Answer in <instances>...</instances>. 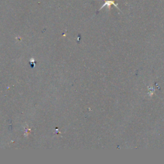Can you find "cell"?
<instances>
[{"instance_id":"cell-1","label":"cell","mask_w":164,"mask_h":164,"mask_svg":"<svg viewBox=\"0 0 164 164\" xmlns=\"http://www.w3.org/2000/svg\"><path fill=\"white\" fill-rule=\"evenodd\" d=\"M112 5L114 6H115V7H116V9H118L119 11H121V10L119 9L118 5H117V4H116V3H115V1H109V0H108V1H106L105 2V3H104L103 5H102V7H101L100 9H99V10H101L102 9H103L104 7H105V6H107L108 8V9L110 10V9L111 5Z\"/></svg>"}]
</instances>
